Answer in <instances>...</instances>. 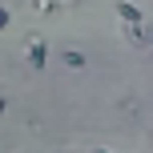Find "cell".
<instances>
[{
    "mask_svg": "<svg viewBox=\"0 0 153 153\" xmlns=\"http://www.w3.org/2000/svg\"><path fill=\"white\" fill-rule=\"evenodd\" d=\"M117 16H121L129 28H137V24H141V8H133L129 0H117Z\"/></svg>",
    "mask_w": 153,
    "mask_h": 153,
    "instance_id": "cell-1",
    "label": "cell"
},
{
    "mask_svg": "<svg viewBox=\"0 0 153 153\" xmlns=\"http://www.w3.org/2000/svg\"><path fill=\"white\" fill-rule=\"evenodd\" d=\"M45 56H48L45 40H32V45H28V65H36V69H40V65H45Z\"/></svg>",
    "mask_w": 153,
    "mask_h": 153,
    "instance_id": "cell-2",
    "label": "cell"
},
{
    "mask_svg": "<svg viewBox=\"0 0 153 153\" xmlns=\"http://www.w3.org/2000/svg\"><path fill=\"white\" fill-rule=\"evenodd\" d=\"M65 65H69V69H81L85 56H81V53H65Z\"/></svg>",
    "mask_w": 153,
    "mask_h": 153,
    "instance_id": "cell-3",
    "label": "cell"
},
{
    "mask_svg": "<svg viewBox=\"0 0 153 153\" xmlns=\"http://www.w3.org/2000/svg\"><path fill=\"white\" fill-rule=\"evenodd\" d=\"M4 24H8V8H0V28H4Z\"/></svg>",
    "mask_w": 153,
    "mask_h": 153,
    "instance_id": "cell-4",
    "label": "cell"
},
{
    "mask_svg": "<svg viewBox=\"0 0 153 153\" xmlns=\"http://www.w3.org/2000/svg\"><path fill=\"white\" fill-rule=\"evenodd\" d=\"M0 113H4V97H0Z\"/></svg>",
    "mask_w": 153,
    "mask_h": 153,
    "instance_id": "cell-5",
    "label": "cell"
},
{
    "mask_svg": "<svg viewBox=\"0 0 153 153\" xmlns=\"http://www.w3.org/2000/svg\"><path fill=\"white\" fill-rule=\"evenodd\" d=\"M97 153H105V149H97Z\"/></svg>",
    "mask_w": 153,
    "mask_h": 153,
    "instance_id": "cell-6",
    "label": "cell"
}]
</instances>
